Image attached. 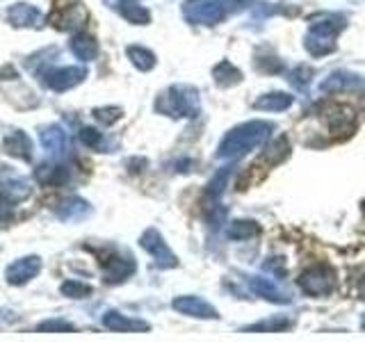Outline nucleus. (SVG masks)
I'll use <instances>...</instances> for the list:
<instances>
[{"instance_id": "obj_2", "label": "nucleus", "mask_w": 365, "mask_h": 342, "mask_svg": "<svg viewBox=\"0 0 365 342\" xmlns=\"http://www.w3.org/2000/svg\"><path fill=\"white\" fill-rule=\"evenodd\" d=\"M155 110L160 114H167L171 119H192L201 112L199 94H197V89L187 85L169 87L165 94L158 98Z\"/></svg>"}, {"instance_id": "obj_13", "label": "nucleus", "mask_w": 365, "mask_h": 342, "mask_svg": "<svg viewBox=\"0 0 365 342\" xmlns=\"http://www.w3.org/2000/svg\"><path fill=\"white\" fill-rule=\"evenodd\" d=\"M89 214H91V205L80 197L62 199L55 205V217L62 222H83Z\"/></svg>"}, {"instance_id": "obj_18", "label": "nucleus", "mask_w": 365, "mask_h": 342, "mask_svg": "<svg viewBox=\"0 0 365 342\" xmlns=\"http://www.w3.org/2000/svg\"><path fill=\"white\" fill-rule=\"evenodd\" d=\"M34 180L43 187H57L64 185L68 180V169L64 165H55V162H43L34 169Z\"/></svg>"}, {"instance_id": "obj_34", "label": "nucleus", "mask_w": 365, "mask_h": 342, "mask_svg": "<svg viewBox=\"0 0 365 342\" xmlns=\"http://www.w3.org/2000/svg\"><path fill=\"white\" fill-rule=\"evenodd\" d=\"M119 117H121L119 108H98V110H94V119L101 121V123H106V125L114 123Z\"/></svg>"}, {"instance_id": "obj_14", "label": "nucleus", "mask_w": 365, "mask_h": 342, "mask_svg": "<svg viewBox=\"0 0 365 342\" xmlns=\"http://www.w3.org/2000/svg\"><path fill=\"white\" fill-rule=\"evenodd\" d=\"M174 311H178L182 315H190V317H199V319H217L220 317L208 301H203V299H199V296H192V294L174 299Z\"/></svg>"}, {"instance_id": "obj_9", "label": "nucleus", "mask_w": 365, "mask_h": 342, "mask_svg": "<svg viewBox=\"0 0 365 342\" xmlns=\"http://www.w3.org/2000/svg\"><path fill=\"white\" fill-rule=\"evenodd\" d=\"M39 271H41V258L26 256V258H19L11 262V265L5 269V279L9 285H26L37 276Z\"/></svg>"}, {"instance_id": "obj_12", "label": "nucleus", "mask_w": 365, "mask_h": 342, "mask_svg": "<svg viewBox=\"0 0 365 342\" xmlns=\"http://www.w3.org/2000/svg\"><path fill=\"white\" fill-rule=\"evenodd\" d=\"M87 19H89V11L85 9V5L71 3V5L62 7L60 11H55L51 21L57 30H78L85 26Z\"/></svg>"}, {"instance_id": "obj_7", "label": "nucleus", "mask_w": 365, "mask_h": 342, "mask_svg": "<svg viewBox=\"0 0 365 342\" xmlns=\"http://www.w3.org/2000/svg\"><path fill=\"white\" fill-rule=\"evenodd\" d=\"M30 194H32V187L26 178L14 174L9 167H0V199L16 205L26 201Z\"/></svg>"}, {"instance_id": "obj_38", "label": "nucleus", "mask_w": 365, "mask_h": 342, "mask_svg": "<svg viewBox=\"0 0 365 342\" xmlns=\"http://www.w3.org/2000/svg\"><path fill=\"white\" fill-rule=\"evenodd\" d=\"M226 9H242L247 5H251V0H222Z\"/></svg>"}, {"instance_id": "obj_35", "label": "nucleus", "mask_w": 365, "mask_h": 342, "mask_svg": "<svg viewBox=\"0 0 365 342\" xmlns=\"http://www.w3.org/2000/svg\"><path fill=\"white\" fill-rule=\"evenodd\" d=\"M226 178H228V171H220L212 180H210V185H208V197L210 199H220V194L226 185Z\"/></svg>"}, {"instance_id": "obj_30", "label": "nucleus", "mask_w": 365, "mask_h": 342, "mask_svg": "<svg viewBox=\"0 0 365 342\" xmlns=\"http://www.w3.org/2000/svg\"><path fill=\"white\" fill-rule=\"evenodd\" d=\"M288 153H290V144H288L285 137H281V140H277L265 151V160L269 165H277V162H281V160L288 157Z\"/></svg>"}, {"instance_id": "obj_32", "label": "nucleus", "mask_w": 365, "mask_h": 342, "mask_svg": "<svg viewBox=\"0 0 365 342\" xmlns=\"http://www.w3.org/2000/svg\"><path fill=\"white\" fill-rule=\"evenodd\" d=\"M311 78H313V68H311V66H306V64H302V66H297L294 71H292L290 83H292L297 89H306L308 83H311Z\"/></svg>"}, {"instance_id": "obj_31", "label": "nucleus", "mask_w": 365, "mask_h": 342, "mask_svg": "<svg viewBox=\"0 0 365 342\" xmlns=\"http://www.w3.org/2000/svg\"><path fill=\"white\" fill-rule=\"evenodd\" d=\"M39 333H71L76 331V326L66 319H43L41 324H37Z\"/></svg>"}, {"instance_id": "obj_4", "label": "nucleus", "mask_w": 365, "mask_h": 342, "mask_svg": "<svg viewBox=\"0 0 365 342\" xmlns=\"http://www.w3.org/2000/svg\"><path fill=\"white\" fill-rule=\"evenodd\" d=\"M182 14L194 26H217L226 16V7L217 0H187L182 5Z\"/></svg>"}, {"instance_id": "obj_25", "label": "nucleus", "mask_w": 365, "mask_h": 342, "mask_svg": "<svg viewBox=\"0 0 365 342\" xmlns=\"http://www.w3.org/2000/svg\"><path fill=\"white\" fill-rule=\"evenodd\" d=\"M292 324L294 322L290 317H267V319H262V322L249 324L245 331H249V333H256V331H260V333H279V331L292 328Z\"/></svg>"}, {"instance_id": "obj_19", "label": "nucleus", "mask_w": 365, "mask_h": 342, "mask_svg": "<svg viewBox=\"0 0 365 342\" xmlns=\"http://www.w3.org/2000/svg\"><path fill=\"white\" fill-rule=\"evenodd\" d=\"M68 48H71V53L83 62H91V60H96V57H98V41L87 32L73 34L71 41H68Z\"/></svg>"}, {"instance_id": "obj_20", "label": "nucleus", "mask_w": 365, "mask_h": 342, "mask_svg": "<svg viewBox=\"0 0 365 342\" xmlns=\"http://www.w3.org/2000/svg\"><path fill=\"white\" fill-rule=\"evenodd\" d=\"M39 142L48 153L53 155H62L66 151V133L60 125H46L39 133Z\"/></svg>"}, {"instance_id": "obj_24", "label": "nucleus", "mask_w": 365, "mask_h": 342, "mask_svg": "<svg viewBox=\"0 0 365 342\" xmlns=\"http://www.w3.org/2000/svg\"><path fill=\"white\" fill-rule=\"evenodd\" d=\"M212 78L220 87H233L237 83H242V73H240V68H235L231 62H226V60L212 68Z\"/></svg>"}, {"instance_id": "obj_23", "label": "nucleus", "mask_w": 365, "mask_h": 342, "mask_svg": "<svg viewBox=\"0 0 365 342\" xmlns=\"http://www.w3.org/2000/svg\"><path fill=\"white\" fill-rule=\"evenodd\" d=\"M112 7H117L121 11V16L135 23V26H146V23L151 21V11L142 5H137L135 0H119V3Z\"/></svg>"}, {"instance_id": "obj_8", "label": "nucleus", "mask_w": 365, "mask_h": 342, "mask_svg": "<svg viewBox=\"0 0 365 342\" xmlns=\"http://www.w3.org/2000/svg\"><path fill=\"white\" fill-rule=\"evenodd\" d=\"M140 244L144 251H148L153 258V262L160 267V269H169V267H176L178 260L176 256L171 254V249L167 247V242L163 239V235H160L155 228H148V231L142 233L140 237Z\"/></svg>"}, {"instance_id": "obj_39", "label": "nucleus", "mask_w": 365, "mask_h": 342, "mask_svg": "<svg viewBox=\"0 0 365 342\" xmlns=\"http://www.w3.org/2000/svg\"><path fill=\"white\" fill-rule=\"evenodd\" d=\"M272 260H274V262H267L265 267H267V269H272V271H277V274H279V271H281V274H285V265L281 262V258H272Z\"/></svg>"}, {"instance_id": "obj_10", "label": "nucleus", "mask_w": 365, "mask_h": 342, "mask_svg": "<svg viewBox=\"0 0 365 342\" xmlns=\"http://www.w3.org/2000/svg\"><path fill=\"white\" fill-rule=\"evenodd\" d=\"M7 23L14 28H41L43 26V14L41 9H37L30 3H19L11 5L5 14Z\"/></svg>"}, {"instance_id": "obj_15", "label": "nucleus", "mask_w": 365, "mask_h": 342, "mask_svg": "<svg viewBox=\"0 0 365 342\" xmlns=\"http://www.w3.org/2000/svg\"><path fill=\"white\" fill-rule=\"evenodd\" d=\"M103 326L110 328V331H117V333H128V331H137V333H142V331H148L151 324L144 322V319H135V317H125L117 311H108L103 315Z\"/></svg>"}, {"instance_id": "obj_3", "label": "nucleus", "mask_w": 365, "mask_h": 342, "mask_svg": "<svg viewBox=\"0 0 365 342\" xmlns=\"http://www.w3.org/2000/svg\"><path fill=\"white\" fill-rule=\"evenodd\" d=\"M345 28V19L342 16H334V14H322L311 21V30L306 34V51L315 55V57H322L329 55L331 51L336 48V34Z\"/></svg>"}, {"instance_id": "obj_1", "label": "nucleus", "mask_w": 365, "mask_h": 342, "mask_svg": "<svg viewBox=\"0 0 365 342\" xmlns=\"http://www.w3.org/2000/svg\"><path fill=\"white\" fill-rule=\"evenodd\" d=\"M272 135V123L267 121H247L242 125H237L228 133L222 144H220V157L224 160H235L242 157L245 153L254 151V148L262 146L267 142V137Z\"/></svg>"}, {"instance_id": "obj_41", "label": "nucleus", "mask_w": 365, "mask_h": 342, "mask_svg": "<svg viewBox=\"0 0 365 342\" xmlns=\"http://www.w3.org/2000/svg\"><path fill=\"white\" fill-rule=\"evenodd\" d=\"M363 328H365V319H363Z\"/></svg>"}, {"instance_id": "obj_26", "label": "nucleus", "mask_w": 365, "mask_h": 342, "mask_svg": "<svg viewBox=\"0 0 365 342\" xmlns=\"http://www.w3.org/2000/svg\"><path fill=\"white\" fill-rule=\"evenodd\" d=\"M125 55H128V60L140 68V71H151L155 66V55L148 48H144V46H128Z\"/></svg>"}, {"instance_id": "obj_28", "label": "nucleus", "mask_w": 365, "mask_h": 342, "mask_svg": "<svg viewBox=\"0 0 365 342\" xmlns=\"http://www.w3.org/2000/svg\"><path fill=\"white\" fill-rule=\"evenodd\" d=\"M260 233V228L256 222H233L231 226L226 228V235L231 239H249V237H256Z\"/></svg>"}, {"instance_id": "obj_5", "label": "nucleus", "mask_w": 365, "mask_h": 342, "mask_svg": "<svg viewBox=\"0 0 365 342\" xmlns=\"http://www.w3.org/2000/svg\"><path fill=\"white\" fill-rule=\"evenodd\" d=\"M85 78H87L85 66H57V68L51 66V68H46V71H41L43 85L51 91H57V94L78 87Z\"/></svg>"}, {"instance_id": "obj_29", "label": "nucleus", "mask_w": 365, "mask_h": 342, "mask_svg": "<svg viewBox=\"0 0 365 342\" xmlns=\"http://www.w3.org/2000/svg\"><path fill=\"white\" fill-rule=\"evenodd\" d=\"M60 292L64 296H71V299H87L94 290H91V285H87L83 281H66V283H62Z\"/></svg>"}, {"instance_id": "obj_40", "label": "nucleus", "mask_w": 365, "mask_h": 342, "mask_svg": "<svg viewBox=\"0 0 365 342\" xmlns=\"http://www.w3.org/2000/svg\"><path fill=\"white\" fill-rule=\"evenodd\" d=\"M359 290H361V294H363V299H365V276L361 279V283H359Z\"/></svg>"}, {"instance_id": "obj_27", "label": "nucleus", "mask_w": 365, "mask_h": 342, "mask_svg": "<svg viewBox=\"0 0 365 342\" xmlns=\"http://www.w3.org/2000/svg\"><path fill=\"white\" fill-rule=\"evenodd\" d=\"M359 85V78L351 76V73H334L331 78H327L322 83V91H340V89H349V87H356Z\"/></svg>"}, {"instance_id": "obj_11", "label": "nucleus", "mask_w": 365, "mask_h": 342, "mask_svg": "<svg viewBox=\"0 0 365 342\" xmlns=\"http://www.w3.org/2000/svg\"><path fill=\"white\" fill-rule=\"evenodd\" d=\"M101 262H103V276H106V283H121L135 274V260L130 256L110 254Z\"/></svg>"}, {"instance_id": "obj_22", "label": "nucleus", "mask_w": 365, "mask_h": 342, "mask_svg": "<svg viewBox=\"0 0 365 342\" xmlns=\"http://www.w3.org/2000/svg\"><path fill=\"white\" fill-rule=\"evenodd\" d=\"M292 100L294 98L290 94H285V91H272V94L260 96L254 103V108L256 110H265V112H283V110H288L292 105Z\"/></svg>"}, {"instance_id": "obj_33", "label": "nucleus", "mask_w": 365, "mask_h": 342, "mask_svg": "<svg viewBox=\"0 0 365 342\" xmlns=\"http://www.w3.org/2000/svg\"><path fill=\"white\" fill-rule=\"evenodd\" d=\"M78 140L89 148H103V135L96 128H83L78 133Z\"/></svg>"}, {"instance_id": "obj_21", "label": "nucleus", "mask_w": 365, "mask_h": 342, "mask_svg": "<svg viewBox=\"0 0 365 342\" xmlns=\"http://www.w3.org/2000/svg\"><path fill=\"white\" fill-rule=\"evenodd\" d=\"M247 281H249V288L254 290L256 294H260L262 299H267V301H272V304H288V301H290V296L285 294V292H281V290L277 288V285H274L272 281H267V279L249 276Z\"/></svg>"}, {"instance_id": "obj_16", "label": "nucleus", "mask_w": 365, "mask_h": 342, "mask_svg": "<svg viewBox=\"0 0 365 342\" xmlns=\"http://www.w3.org/2000/svg\"><path fill=\"white\" fill-rule=\"evenodd\" d=\"M3 151L11 157H19V160L30 162L32 160V140L23 130H14L3 140Z\"/></svg>"}, {"instance_id": "obj_37", "label": "nucleus", "mask_w": 365, "mask_h": 342, "mask_svg": "<svg viewBox=\"0 0 365 342\" xmlns=\"http://www.w3.org/2000/svg\"><path fill=\"white\" fill-rule=\"evenodd\" d=\"M258 66L260 68H265V71H274V73H277V71H281V62L279 60H274V57H269V60H258Z\"/></svg>"}, {"instance_id": "obj_36", "label": "nucleus", "mask_w": 365, "mask_h": 342, "mask_svg": "<svg viewBox=\"0 0 365 342\" xmlns=\"http://www.w3.org/2000/svg\"><path fill=\"white\" fill-rule=\"evenodd\" d=\"M11 219H14V210H11V203L0 201V226H7Z\"/></svg>"}, {"instance_id": "obj_6", "label": "nucleus", "mask_w": 365, "mask_h": 342, "mask_svg": "<svg viewBox=\"0 0 365 342\" xmlns=\"http://www.w3.org/2000/svg\"><path fill=\"white\" fill-rule=\"evenodd\" d=\"M334 285H336V274L327 265L311 267L308 271H304L302 279H299V288L306 294H311V296L331 294V292H334Z\"/></svg>"}, {"instance_id": "obj_17", "label": "nucleus", "mask_w": 365, "mask_h": 342, "mask_svg": "<svg viewBox=\"0 0 365 342\" xmlns=\"http://www.w3.org/2000/svg\"><path fill=\"white\" fill-rule=\"evenodd\" d=\"M324 119L331 133L347 135L349 130H354V110L347 105H331L324 114Z\"/></svg>"}]
</instances>
